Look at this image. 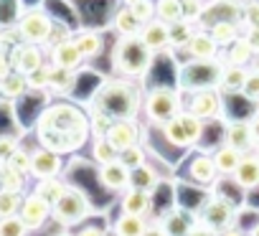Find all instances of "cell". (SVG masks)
<instances>
[{
  "instance_id": "30",
  "label": "cell",
  "mask_w": 259,
  "mask_h": 236,
  "mask_svg": "<svg viewBox=\"0 0 259 236\" xmlns=\"http://www.w3.org/2000/svg\"><path fill=\"white\" fill-rule=\"evenodd\" d=\"M155 18L168 26L183 21V3L181 0H155Z\"/></svg>"
},
{
  "instance_id": "35",
  "label": "cell",
  "mask_w": 259,
  "mask_h": 236,
  "mask_svg": "<svg viewBox=\"0 0 259 236\" xmlns=\"http://www.w3.org/2000/svg\"><path fill=\"white\" fill-rule=\"evenodd\" d=\"M92 155H94V160H97L99 165H107V163H112V160H117V158H119V150H117L107 137H94Z\"/></svg>"
},
{
  "instance_id": "15",
  "label": "cell",
  "mask_w": 259,
  "mask_h": 236,
  "mask_svg": "<svg viewBox=\"0 0 259 236\" xmlns=\"http://www.w3.org/2000/svg\"><path fill=\"white\" fill-rule=\"evenodd\" d=\"M138 137H140V127L135 125V120H114V125L107 132V140L119 153L127 150V148H133V145H138Z\"/></svg>"
},
{
  "instance_id": "44",
  "label": "cell",
  "mask_w": 259,
  "mask_h": 236,
  "mask_svg": "<svg viewBox=\"0 0 259 236\" xmlns=\"http://www.w3.org/2000/svg\"><path fill=\"white\" fill-rule=\"evenodd\" d=\"M130 11H133L135 18L145 26V23L155 21V0H138V3L130 6Z\"/></svg>"
},
{
  "instance_id": "39",
  "label": "cell",
  "mask_w": 259,
  "mask_h": 236,
  "mask_svg": "<svg viewBox=\"0 0 259 236\" xmlns=\"http://www.w3.org/2000/svg\"><path fill=\"white\" fill-rule=\"evenodd\" d=\"M21 203H23L21 193H13V191H3V188H0V218L18 216Z\"/></svg>"
},
{
  "instance_id": "52",
  "label": "cell",
  "mask_w": 259,
  "mask_h": 236,
  "mask_svg": "<svg viewBox=\"0 0 259 236\" xmlns=\"http://www.w3.org/2000/svg\"><path fill=\"white\" fill-rule=\"evenodd\" d=\"M13 71V61H11V54H6L0 49V79H6L8 74Z\"/></svg>"
},
{
  "instance_id": "13",
  "label": "cell",
  "mask_w": 259,
  "mask_h": 236,
  "mask_svg": "<svg viewBox=\"0 0 259 236\" xmlns=\"http://www.w3.org/2000/svg\"><path fill=\"white\" fill-rule=\"evenodd\" d=\"M11 61H13V71H21L28 76L31 71L44 66V51L41 46H33V43H16L11 49Z\"/></svg>"
},
{
  "instance_id": "54",
  "label": "cell",
  "mask_w": 259,
  "mask_h": 236,
  "mask_svg": "<svg viewBox=\"0 0 259 236\" xmlns=\"http://www.w3.org/2000/svg\"><path fill=\"white\" fill-rule=\"evenodd\" d=\"M76 236H107V233H104V228H99V226H87V228H81Z\"/></svg>"
},
{
  "instance_id": "59",
  "label": "cell",
  "mask_w": 259,
  "mask_h": 236,
  "mask_svg": "<svg viewBox=\"0 0 259 236\" xmlns=\"http://www.w3.org/2000/svg\"><path fill=\"white\" fill-rule=\"evenodd\" d=\"M0 49H3V31H0Z\"/></svg>"
},
{
  "instance_id": "14",
  "label": "cell",
  "mask_w": 259,
  "mask_h": 236,
  "mask_svg": "<svg viewBox=\"0 0 259 236\" xmlns=\"http://www.w3.org/2000/svg\"><path fill=\"white\" fill-rule=\"evenodd\" d=\"M99 183L109 191H127L133 183V170L117 158L107 165H99Z\"/></svg>"
},
{
  "instance_id": "26",
  "label": "cell",
  "mask_w": 259,
  "mask_h": 236,
  "mask_svg": "<svg viewBox=\"0 0 259 236\" xmlns=\"http://www.w3.org/2000/svg\"><path fill=\"white\" fill-rule=\"evenodd\" d=\"M193 223H196V221H191V218L186 216V211H170V213H165L163 221H160V226L165 228L168 236H188V231L193 228Z\"/></svg>"
},
{
  "instance_id": "10",
  "label": "cell",
  "mask_w": 259,
  "mask_h": 236,
  "mask_svg": "<svg viewBox=\"0 0 259 236\" xmlns=\"http://www.w3.org/2000/svg\"><path fill=\"white\" fill-rule=\"evenodd\" d=\"M188 112L196 114L198 120L208 122V120H216L221 114V97H219V89H201V91H193L191 102H188Z\"/></svg>"
},
{
  "instance_id": "16",
  "label": "cell",
  "mask_w": 259,
  "mask_h": 236,
  "mask_svg": "<svg viewBox=\"0 0 259 236\" xmlns=\"http://www.w3.org/2000/svg\"><path fill=\"white\" fill-rule=\"evenodd\" d=\"M224 140L229 148L239 150L241 155L249 153L256 143H254V132H251V125L249 122H229L226 125V132H224Z\"/></svg>"
},
{
  "instance_id": "33",
  "label": "cell",
  "mask_w": 259,
  "mask_h": 236,
  "mask_svg": "<svg viewBox=\"0 0 259 236\" xmlns=\"http://www.w3.org/2000/svg\"><path fill=\"white\" fill-rule=\"evenodd\" d=\"M74 43H76V49L81 51L84 59H94V56L102 51V36L94 33V31H81V33L74 38Z\"/></svg>"
},
{
  "instance_id": "22",
  "label": "cell",
  "mask_w": 259,
  "mask_h": 236,
  "mask_svg": "<svg viewBox=\"0 0 259 236\" xmlns=\"http://www.w3.org/2000/svg\"><path fill=\"white\" fill-rule=\"evenodd\" d=\"M188 173H191V178H193L196 183H201V185L213 183L216 175H219L216 163H213L211 155H196V158L191 160V165H188Z\"/></svg>"
},
{
  "instance_id": "7",
  "label": "cell",
  "mask_w": 259,
  "mask_h": 236,
  "mask_svg": "<svg viewBox=\"0 0 259 236\" xmlns=\"http://www.w3.org/2000/svg\"><path fill=\"white\" fill-rule=\"evenodd\" d=\"M89 211H92V203H89L87 193L79 191V188H71V185H69L66 193L54 203L51 216H54L59 223H64V226H74V223L84 221V218L89 216Z\"/></svg>"
},
{
  "instance_id": "47",
  "label": "cell",
  "mask_w": 259,
  "mask_h": 236,
  "mask_svg": "<svg viewBox=\"0 0 259 236\" xmlns=\"http://www.w3.org/2000/svg\"><path fill=\"white\" fill-rule=\"evenodd\" d=\"M241 18L246 28H259V0H246L241 6Z\"/></svg>"
},
{
  "instance_id": "31",
  "label": "cell",
  "mask_w": 259,
  "mask_h": 236,
  "mask_svg": "<svg viewBox=\"0 0 259 236\" xmlns=\"http://www.w3.org/2000/svg\"><path fill=\"white\" fill-rule=\"evenodd\" d=\"M54 66V64H51ZM76 84V71L71 69H61V66H54L51 69V81H49V89H54L56 94H69Z\"/></svg>"
},
{
  "instance_id": "55",
  "label": "cell",
  "mask_w": 259,
  "mask_h": 236,
  "mask_svg": "<svg viewBox=\"0 0 259 236\" xmlns=\"http://www.w3.org/2000/svg\"><path fill=\"white\" fill-rule=\"evenodd\" d=\"M249 125H251V132H254V143L259 145V112L251 117V120H249Z\"/></svg>"
},
{
  "instance_id": "24",
  "label": "cell",
  "mask_w": 259,
  "mask_h": 236,
  "mask_svg": "<svg viewBox=\"0 0 259 236\" xmlns=\"http://www.w3.org/2000/svg\"><path fill=\"white\" fill-rule=\"evenodd\" d=\"M114 31L119 33V38H124V36H140L143 23L135 18V13L130 11V6H124V8H119L114 13Z\"/></svg>"
},
{
  "instance_id": "45",
  "label": "cell",
  "mask_w": 259,
  "mask_h": 236,
  "mask_svg": "<svg viewBox=\"0 0 259 236\" xmlns=\"http://www.w3.org/2000/svg\"><path fill=\"white\" fill-rule=\"evenodd\" d=\"M241 94L249 102H259V66H254V69L246 71V81L241 86Z\"/></svg>"
},
{
  "instance_id": "40",
  "label": "cell",
  "mask_w": 259,
  "mask_h": 236,
  "mask_svg": "<svg viewBox=\"0 0 259 236\" xmlns=\"http://www.w3.org/2000/svg\"><path fill=\"white\" fill-rule=\"evenodd\" d=\"M114 125V120L109 114H104V112H99V109H92V117H89V130H92V135L94 137H107V132H109V127Z\"/></svg>"
},
{
  "instance_id": "49",
  "label": "cell",
  "mask_w": 259,
  "mask_h": 236,
  "mask_svg": "<svg viewBox=\"0 0 259 236\" xmlns=\"http://www.w3.org/2000/svg\"><path fill=\"white\" fill-rule=\"evenodd\" d=\"M18 150V143H16V137H8V135H3L0 137V163H8L11 160V155Z\"/></svg>"
},
{
  "instance_id": "38",
  "label": "cell",
  "mask_w": 259,
  "mask_h": 236,
  "mask_svg": "<svg viewBox=\"0 0 259 236\" xmlns=\"http://www.w3.org/2000/svg\"><path fill=\"white\" fill-rule=\"evenodd\" d=\"M193 33H196V31H193L191 21H186V18H183V21L173 23V26H170V46H176V49H181V46H183V49H186V46H188V41L193 38Z\"/></svg>"
},
{
  "instance_id": "48",
  "label": "cell",
  "mask_w": 259,
  "mask_h": 236,
  "mask_svg": "<svg viewBox=\"0 0 259 236\" xmlns=\"http://www.w3.org/2000/svg\"><path fill=\"white\" fill-rule=\"evenodd\" d=\"M183 3V18L186 21H198V18H203V13H206V8H203V3L201 0H181Z\"/></svg>"
},
{
  "instance_id": "43",
  "label": "cell",
  "mask_w": 259,
  "mask_h": 236,
  "mask_svg": "<svg viewBox=\"0 0 259 236\" xmlns=\"http://www.w3.org/2000/svg\"><path fill=\"white\" fill-rule=\"evenodd\" d=\"M51 64H44L38 66L36 71H31L26 79H28V89H49V81H51Z\"/></svg>"
},
{
  "instance_id": "12",
  "label": "cell",
  "mask_w": 259,
  "mask_h": 236,
  "mask_svg": "<svg viewBox=\"0 0 259 236\" xmlns=\"http://www.w3.org/2000/svg\"><path fill=\"white\" fill-rule=\"evenodd\" d=\"M18 216L23 218V223L28 226V231L31 228H41L49 221V216H51V203H46L38 193H31V196L23 198Z\"/></svg>"
},
{
  "instance_id": "19",
  "label": "cell",
  "mask_w": 259,
  "mask_h": 236,
  "mask_svg": "<svg viewBox=\"0 0 259 236\" xmlns=\"http://www.w3.org/2000/svg\"><path fill=\"white\" fill-rule=\"evenodd\" d=\"M153 208V193L140 191V188H127L122 196V213H133V216H148Z\"/></svg>"
},
{
  "instance_id": "61",
  "label": "cell",
  "mask_w": 259,
  "mask_h": 236,
  "mask_svg": "<svg viewBox=\"0 0 259 236\" xmlns=\"http://www.w3.org/2000/svg\"><path fill=\"white\" fill-rule=\"evenodd\" d=\"M0 165H3V163H0Z\"/></svg>"
},
{
  "instance_id": "25",
  "label": "cell",
  "mask_w": 259,
  "mask_h": 236,
  "mask_svg": "<svg viewBox=\"0 0 259 236\" xmlns=\"http://www.w3.org/2000/svg\"><path fill=\"white\" fill-rule=\"evenodd\" d=\"M208 33L219 46H231L239 41V21H213Z\"/></svg>"
},
{
  "instance_id": "57",
  "label": "cell",
  "mask_w": 259,
  "mask_h": 236,
  "mask_svg": "<svg viewBox=\"0 0 259 236\" xmlns=\"http://www.w3.org/2000/svg\"><path fill=\"white\" fill-rule=\"evenodd\" d=\"M251 236H259V223L254 226V231H251Z\"/></svg>"
},
{
  "instance_id": "8",
  "label": "cell",
  "mask_w": 259,
  "mask_h": 236,
  "mask_svg": "<svg viewBox=\"0 0 259 236\" xmlns=\"http://www.w3.org/2000/svg\"><path fill=\"white\" fill-rule=\"evenodd\" d=\"M54 21L49 18V13H44L41 8L36 11H28L21 16L16 31H18V38L21 43H33V46H41V43H49L51 41V33H54Z\"/></svg>"
},
{
  "instance_id": "51",
  "label": "cell",
  "mask_w": 259,
  "mask_h": 236,
  "mask_svg": "<svg viewBox=\"0 0 259 236\" xmlns=\"http://www.w3.org/2000/svg\"><path fill=\"white\" fill-rule=\"evenodd\" d=\"M188 236H219V231H213L211 226H206V223L196 221V223H193V228L188 231Z\"/></svg>"
},
{
  "instance_id": "1",
  "label": "cell",
  "mask_w": 259,
  "mask_h": 236,
  "mask_svg": "<svg viewBox=\"0 0 259 236\" xmlns=\"http://www.w3.org/2000/svg\"><path fill=\"white\" fill-rule=\"evenodd\" d=\"M89 120L69 104H56L46 109L38 120V140L41 148H49L54 153H71L81 148V143L89 135Z\"/></svg>"
},
{
  "instance_id": "21",
  "label": "cell",
  "mask_w": 259,
  "mask_h": 236,
  "mask_svg": "<svg viewBox=\"0 0 259 236\" xmlns=\"http://www.w3.org/2000/svg\"><path fill=\"white\" fill-rule=\"evenodd\" d=\"M231 178H234V183H236L239 188H244V191L256 188V185H259V158H256V155H244L241 163H239V168H236V173H234Z\"/></svg>"
},
{
  "instance_id": "2",
  "label": "cell",
  "mask_w": 259,
  "mask_h": 236,
  "mask_svg": "<svg viewBox=\"0 0 259 236\" xmlns=\"http://www.w3.org/2000/svg\"><path fill=\"white\" fill-rule=\"evenodd\" d=\"M92 109L109 114L112 120H135L140 112V94L130 81L112 79L94 94Z\"/></svg>"
},
{
  "instance_id": "50",
  "label": "cell",
  "mask_w": 259,
  "mask_h": 236,
  "mask_svg": "<svg viewBox=\"0 0 259 236\" xmlns=\"http://www.w3.org/2000/svg\"><path fill=\"white\" fill-rule=\"evenodd\" d=\"M244 41L249 43V49L254 51V56H259V28H246Z\"/></svg>"
},
{
  "instance_id": "42",
  "label": "cell",
  "mask_w": 259,
  "mask_h": 236,
  "mask_svg": "<svg viewBox=\"0 0 259 236\" xmlns=\"http://www.w3.org/2000/svg\"><path fill=\"white\" fill-rule=\"evenodd\" d=\"M119 160H122L130 170H138V168L145 165V150H143L140 145H133V148H127V150L119 153Z\"/></svg>"
},
{
  "instance_id": "17",
  "label": "cell",
  "mask_w": 259,
  "mask_h": 236,
  "mask_svg": "<svg viewBox=\"0 0 259 236\" xmlns=\"http://www.w3.org/2000/svg\"><path fill=\"white\" fill-rule=\"evenodd\" d=\"M81 61H84V56H81V51L76 49L74 38H66V41L51 46V64H54V66H61V69H71V71H76Z\"/></svg>"
},
{
  "instance_id": "37",
  "label": "cell",
  "mask_w": 259,
  "mask_h": 236,
  "mask_svg": "<svg viewBox=\"0 0 259 236\" xmlns=\"http://www.w3.org/2000/svg\"><path fill=\"white\" fill-rule=\"evenodd\" d=\"M26 185V175L8 168V165H0V188L3 191H13V193H21Z\"/></svg>"
},
{
  "instance_id": "20",
  "label": "cell",
  "mask_w": 259,
  "mask_h": 236,
  "mask_svg": "<svg viewBox=\"0 0 259 236\" xmlns=\"http://www.w3.org/2000/svg\"><path fill=\"white\" fill-rule=\"evenodd\" d=\"M186 51L191 54V59H198V61H211L216 59V51H219V43L211 38L208 31H196L193 38L188 41Z\"/></svg>"
},
{
  "instance_id": "29",
  "label": "cell",
  "mask_w": 259,
  "mask_h": 236,
  "mask_svg": "<svg viewBox=\"0 0 259 236\" xmlns=\"http://www.w3.org/2000/svg\"><path fill=\"white\" fill-rule=\"evenodd\" d=\"M244 81H246V69H244V66H229V64H226V66H224V74H221L219 91H226V94L241 91Z\"/></svg>"
},
{
  "instance_id": "9",
  "label": "cell",
  "mask_w": 259,
  "mask_h": 236,
  "mask_svg": "<svg viewBox=\"0 0 259 236\" xmlns=\"http://www.w3.org/2000/svg\"><path fill=\"white\" fill-rule=\"evenodd\" d=\"M234 213H236V208H234V203L226 196H213L201 208V218L198 221L211 226L213 231H226L231 226V221H234Z\"/></svg>"
},
{
  "instance_id": "62",
  "label": "cell",
  "mask_w": 259,
  "mask_h": 236,
  "mask_svg": "<svg viewBox=\"0 0 259 236\" xmlns=\"http://www.w3.org/2000/svg\"><path fill=\"white\" fill-rule=\"evenodd\" d=\"M256 158H259V155H256Z\"/></svg>"
},
{
  "instance_id": "6",
  "label": "cell",
  "mask_w": 259,
  "mask_h": 236,
  "mask_svg": "<svg viewBox=\"0 0 259 236\" xmlns=\"http://www.w3.org/2000/svg\"><path fill=\"white\" fill-rule=\"evenodd\" d=\"M145 112L148 117L155 122V125H168L173 117L181 114V94L178 89H170V86H158L148 94L145 99Z\"/></svg>"
},
{
  "instance_id": "28",
  "label": "cell",
  "mask_w": 259,
  "mask_h": 236,
  "mask_svg": "<svg viewBox=\"0 0 259 236\" xmlns=\"http://www.w3.org/2000/svg\"><path fill=\"white\" fill-rule=\"evenodd\" d=\"M145 218L143 216H133V213H122L114 221V236H143L145 231Z\"/></svg>"
},
{
  "instance_id": "5",
  "label": "cell",
  "mask_w": 259,
  "mask_h": 236,
  "mask_svg": "<svg viewBox=\"0 0 259 236\" xmlns=\"http://www.w3.org/2000/svg\"><path fill=\"white\" fill-rule=\"evenodd\" d=\"M163 135L176 148H193L203 135V120H198L191 112H181L168 125H163Z\"/></svg>"
},
{
  "instance_id": "36",
  "label": "cell",
  "mask_w": 259,
  "mask_h": 236,
  "mask_svg": "<svg viewBox=\"0 0 259 236\" xmlns=\"http://www.w3.org/2000/svg\"><path fill=\"white\" fill-rule=\"evenodd\" d=\"M155 185H158V173H155L153 168L143 165V168L133 170V183H130V188H140V191L153 193V191H155Z\"/></svg>"
},
{
  "instance_id": "41",
  "label": "cell",
  "mask_w": 259,
  "mask_h": 236,
  "mask_svg": "<svg viewBox=\"0 0 259 236\" xmlns=\"http://www.w3.org/2000/svg\"><path fill=\"white\" fill-rule=\"evenodd\" d=\"M28 226L23 223L21 216H8V218H0V236H26Z\"/></svg>"
},
{
  "instance_id": "32",
  "label": "cell",
  "mask_w": 259,
  "mask_h": 236,
  "mask_svg": "<svg viewBox=\"0 0 259 236\" xmlns=\"http://www.w3.org/2000/svg\"><path fill=\"white\" fill-rule=\"evenodd\" d=\"M66 183L64 180H59V178H46V180H38V185H36V191L33 193H38L46 203H51V208H54V203L66 193Z\"/></svg>"
},
{
  "instance_id": "46",
  "label": "cell",
  "mask_w": 259,
  "mask_h": 236,
  "mask_svg": "<svg viewBox=\"0 0 259 236\" xmlns=\"http://www.w3.org/2000/svg\"><path fill=\"white\" fill-rule=\"evenodd\" d=\"M6 165L13 168V170H18V173H23V175H31V153L23 150V148H18Z\"/></svg>"
},
{
  "instance_id": "23",
  "label": "cell",
  "mask_w": 259,
  "mask_h": 236,
  "mask_svg": "<svg viewBox=\"0 0 259 236\" xmlns=\"http://www.w3.org/2000/svg\"><path fill=\"white\" fill-rule=\"evenodd\" d=\"M211 158H213V163H216V170H219L221 175H234L244 155H241L239 150L229 148V145H221V148H219V150H216Z\"/></svg>"
},
{
  "instance_id": "56",
  "label": "cell",
  "mask_w": 259,
  "mask_h": 236,
  "mask_svg": "<svg viewBox=\"0 0 259 236\" xmlns=\"http://www.w3.org/2000/svg\"><path fill=\"white\" fill-rule=\"evenodd\" d=\"M221 236H244V233L236 231V228H226V231H221Z\"/></svg>"
},
{
  "instance_id": "18",
  "label": "cell",
  "mask_w": 259,
  "mask_h": 236,
  "mask_svg": "<svg viewBox=\"0 0 259 236\" xmlns=\"http://www.w3.org/2000/svg\"><path fill=\"white\" fill-rule=\"evenodd\" d=\"M140 38L148 43V49H150L153 54H155V51H163V49L170 46V26L155 18V21H150V23L143 26Z\"/></svg>"
},
{
  "instance_id": "3",
  "label": "cell",
  "mask_w": 259,
  "mask_h": 236,
  "mask_svg": "<svg viewBox=\"0 0 259 236\" xmlns=\"http://www.w3.org/2000/svg\"><path fill=\"white\" fill-rule=\"evenodd\" d=\"M153 64V51L140 36H124L114 43L112 66L124 76H145Z\"/></svg>"
},
{
  "instance_id": "4",
  "label": "cell",
  "mask_w": 259,
  "mask_h": 236,
  "mask_svg": "<svg viewBox=\"0 0 259 236\" xmlns=\"http://www.w3.org/2000/svg\"><path fill=\"white\" fill-rule=\"evenodd\" d=\"M221 74H224V66H221L216 59H211V61L191 59L186 66H181L178 84H181V89H188V91L219 89V84H221Z\"/></svg>"
},
{
  "instance_id": "53",
  "label": "cell",
  "mask_w": 259,
  "mask_h": 236,
  "mask_svg": "<svg viewBox=\"0 0 259 236\" xmlns=\"http://www.w3.org/2000/svg\"><path fill=\"white\" fill-rule=\"evenodd\" d=\"M143 236H168V233H165V228L160 223H150V226H145Z\"/></svg>"
},
{
  "instance_id": "11",
  "label": "cell",
  "mask_w": 259,
  "mask_h": 236,
  "mask_svg": "<svg viewBox=\"0 0 259 236\" xmlns=\"http://www.w3.org/2000/svg\"><path fill=\"white\" fill-rule=\"evenodd\" d=\"M61 173V155L49 150V148H38L31 153V175L38 180L46 178H59Z\"/></svg>"
},
{
  "instance_id": "27",
  "label": "cell",
  "mask_w": 259,
  "mask_h": 236,
  "mask_svg": "<svg viewBox=\"0 0 259 236\" xmlns=\"http://www.w3.org/2000/svg\"><path fill=\"white\" fill-rule=\"evenodd\" d=\"M28 91V79L21 71H11L6 79H0V94L6 99H18Z\"/></svg>"
},
{
  "instance_id": "60",
  "label": "cell",
  "mask_w": 259,
  "mask_h": 236,
  "mask_svg": "<svg viewBox=\"0 0 259 236\" xmlns=\"http://www.w3.org/2000/svg\"><path fill=\"white\" fill-rule=\"evenodd\" d=\"M211 3H221V0H211Z\"/></svg>"
},
{
  "instance_id": "58",
  "label": "cell",
  "mask_w": 259,
  "mask_h": 236,
  "mask_svg": "<svg viewBox=\"0 0 259 236\" xmlns=\"http://www.w3.org/2000/svg\"><path fill=\"white\" fill-rule=\"evenodd\" d=\"M122 3H124V6H133V3H138V0H122Z\"/></svg>"
},
{
  "instance_id": "34",
  "label": "cell",
  "mask_w": 259,
  "mask_h": 236,
  "mask_svg": "<svg viewBox=\"0 0 259 236\" xmlns=\"http://www.w3.org/2000/svg\"><path fill=\"white\" fill-rule=\"evenodd\" d=\"M251 56H254V51L249 49V43H246L244 38H239L236 43L229 46L226 61H229V66H244V69H246V64L251 61Z\"/></svg>"
}]
</instances>
